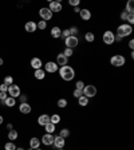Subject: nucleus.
I'll list each match as a JSON object with an SVG mask.
<instances>
[{"mask_svg":"<svg viewBox=\"0 0 134 150\" xmlns=\"http://www.w3.org/2000/svg\"><path fill=\"white\" fill-rule=\"evenodd\" d=\"M58 72H59V76H60L64 82H70V80H72L75 78V70H74V67L68 66V64L59 67Z\"/></svg>","mask_w":134,"mask_h":150,"instance_id":"f257e3e1","label":"nucleus"},{"mask_svg":"<svg viewBox=\"0 0 134 150\" xmlns=\"http://www.w3.org/2000/svg\"><path fill=\"white\" fill-rule=\"evenodd\" d=\"M131 32H133V26H129L127 23H122V24L118 26L115 34H118V35L122 36V38H126V36L131 35Z\"/></svg>","mask_w":134,"mask_h":150,"instance_id":"f03ea898","label":"nucleus"},{"mask_svg":"<svg viewBox=\"0 0 134 150\" xmlns=\"http://www.w3.org/2000/svg\"><path fill=\"white\" fill-rule=\"evenodd\" d=\"M110 64L113 67H122L126 64V59L123 55H121V54H115V55H113L110 58Z\"/></svg>","mask_w":134,"mask_h":150,"instance_id":"7ed1b4c3","label":"nucleus"},{"mask_svg":"<svg viewBox=\"0 0 134 150\" xmlns=\"http://www.w3.org/2000/svg\"><path fill=\"white\" fill-rule=\"evenodd\" d=\"M97 93H98V90H97V87H95L94 84H86L85 88H83V95H85L86 98H89V99L95 97Z\"/></svg>","mask_w":134,"mask_h":150,"instance_id":"20e7f679","label":"nucleus"},{"mask_svg":"<svg viewBox=\"0 0 134 150\" xmlns=\"http://www.w3.org/2000/svg\"><path fill=\"white\" fill-rule=\"evenodd\" d=\"M39 16L42 20L48 22V20H51V19L54 18V13L48 9V7H42V8L39 9Z\"/></svg>","mask_w":134,"mask_h":150,"instance_id":"39448f33","label":"nucleus"},{"mask_svg":"<svg viewBox=\"0 0 134 150\" xmlns=\"http://www.w3.org/2000/svg\"><path fill=\"white\" fill-rule=\"evenodd\" d=\"M102 40L106 46H111V44H114L115 43V42H114V32L110 31V30L105 31L103 32V36H102Z\"/></svg>","mask_w":134,"mask_h":150,"instance_id":"423d86ee","label":"nucleus"},{"mask_svg":"<svg viewBox=\"0 0 134 150\" xmlns=\"http://www.w3.org/2000/svg\"><path fill=\"white\" fill-rule=\"evenodd\" d=\"M48 9L52 13H59V12H62V11H63V5H62V3H60V1H58V0H54V1H50Z\"/></svg>","mask_w":134,"mask_h":150,"instance_id":"0eeeda50","label":"nucleus"},{"mask_svg":"<svg viewBox=\"0 0 134 150\" xmlns=\"http://www.w3.org/2000/svg\"><path fill=\"white\" fill-rule=\"evenodd\" d=\"M78 44H79L78 36H68L67 39H64V46H66V48H72L74 50Z\"/></svg>","mask_w":134,"mask_h":150,"instance_id":"6e6552de","label":"nucleus"},{"mask_svg":"<svg viewBox=\"0 0 134 150\" xmlns=\"http://www.w3.org/2000/svg\"><path fill=\"white\" fill-rule=\"evenodd\" d=\"M8 95L12 98H19L20 97V94H22V90H20V87H19L18 84H11V86H8Z\"/></svg>","mask_w":134,"mask_h":150,"instance_id":"1a4fd4ad","label":"nucleus"},{"mask_svg":"<svg viewBox=\"0 0 134 150\" xmlns=\"http://www.w3.org/2000/svg\"><path fill=\"white\" fill-rule=\"evenodd\" d=\"M58 70H59V66L55 62H52V60H48L47 63H44V71L46 72L55 74V72H58Z\"/></svg>","mask_w":134,"mask_h":150,"instance_id":"9d476101","label":"nucleus"},{"mask_svg":"<svg viewBox=\"0 0 134 150\" xmlns=\"http://www.w3.org/2000/svg\"><path fill=\"white\" fill-rule=\"evenodd\" d=\"M54 134H48V133H46L43 134V137L40 138V143H43L44 146H51L54 143Z\"/></svg>","mask_w":134,"mask_h":150,"instance_id":"9b49d317","label":"nucleus"},{"mask_svg":"<svg viewBox=\"0 0 134 150\" xmlns=\"http://www.w3.org/2000/svg\"><path fill=\"white\" fill-rule=\"evenodd\" d=\"M64 145H66V139L62 138L60 135H56V137L54 138L52 146L55 147V149H64Z\"/></svg>","mask_w":134,"mask_h":150,"instance_id":"f8f14e48","label":"nucleus"},{"mask_svg":"<svg viewBox=\"0 0 134 150\" xmlns=\"http://www.w3.org/2000/svg\"><path fill=\"white\" fill-rule=\"evenodd\" d=\"M55 63H56L59 67L66 66V64H68V58H66L62 52H60V54H58V55H56V60H55Z\"/></svg>","mask_w":134,"mask_h":150,"instance_id":"ddd939ff","label":"nucleus"},{"mask_svg":"<svg viewBox=\"0 0 134 150\" xmlns=\"http://www.w3.org/2000/svg\"><path fill=\"white\" fill-rule=\"evenodd\" d=\"M79 16H80V19L82 20H85V22H87V20H90L91 19V11L90 9H87V8H82L79 11Z\"/></svg>","mask_w":134,"mask_h":150,"instance_id":"4468645a","label":"nucleus"},{"mask_svg":"<svg viewBox=\"0 0 134 150\" xmlns=\"http://www.w3.org/2000/svg\"><path fill=\"white\" fill-rule=\"evenodd\" d=\"M30 66H31L34 70H39V68H42V66H43V62H42L40 58H32L31 62H30Z\"/></svg>","mask_w":134,"mask_h":150,"instance_id":"2eb2a0df","label":"nucleus"},{"mask_svg":"<svg viewBox=\"0 0 134 150\" xmlns=\"http://www.w3.org/2000/svg\"><path fill=\"white\" fill-rule=\"evenodd\" d=\"M32 110L31 105L28 103V102H26V103H20L19 105V111L22 113V114H30Z\"/></svg>","mask_w":134,"mask_h":150,"instance_id":"dca6fc26","label":"nucleus"},{"mask_svg":"<svg viewBox=\"0 0 134 150\" xmlns=\"http://www.w3.org/2000/svg\"><path fill=\"white\" fill-rule=\"evenodd\" d=\"M24 30H26L27 32H30V34L35 32L36 30H38V27H36V23H35V22H32V20L27 22L26 24H24Z\"/></svg>","mask_w":134,"mask_h":150,"instance_id":"f3484780","label":"nucleus"},{"mask_svg":"<svg viewBox=\"0 0 134 150\" xmlns=\"http://www.w3.org/2000/svg\"><path fill=\"white\" fill-rule=\"evenodd\" d=\"M51 38H54V39H59L60 38V35H62V28L58 26H54L52 28H51Z\"/></svg>","mask_w":134,"mask_h":150,"instance_id":"a211bd4d","label":"nucleus"},{"mask_svg":"<svg viewBox=\"0 0 134 150\" xmlns=\"http://www.w3.org/2000/svg\"><path fill=\"white\" fill-rule=\"evenodd\" d=\"M50 122V115L48 114H42L38 117V125L39 126H44Z\"/></svg>","mask_w":134,"mask_h":150,"instance_id":"6ab92c4d","label":"nucleus"},{"mask_svg":"<svg viewBox=\"0 0 134 150\" xmlns=\"http://www.w3.org/2000/svg\"><path fill=\"white\" fill-rule=\"evenodd\" d=\"M30 147L31 149H39L40 147V139L39 138H36V137H32L31 139H30Z\"/></svg>","mask_w":134,"mask_h":150,"instance_id":"aec40b11","label":"nucleus"},{"mask_svg":"<svg viewBox=\"0 0 134 150\" xmlns=\"http://www.w3.org/2000/svg\"><path fill=\"white\" fill-rule=\"evenodd\" d=\"M34 76H35L38 80H43L46 78V71L43 68H39V70H35L34 72Z\"/></svg>","mask_w":134,"mask_h":150,"instance_id":"412c9836","label":"nucleus"},{"mask_svg":"<svg viewBox=\"0 0 134 150\" xmlns=\"http://www.w3.org/2000/svg\"><path fill=\"white\" fill-rule=\"evenodd\" d=\"M50 122H51V123H54V125H58V123H60V122H62V117L55 113V114L50 115Z\"/></svg>","mask_w":134,"mask_h":150,"instance_id":"4be33fe9","label":"nucleus"},{"mask_svg":"<svg viewBox=\"0 0 134 150\" xmlns=\"http://www.w3.org/2000/svg\"><path fill=\"white\" fill-rule=\"evenodd\" d=\"M44 130H46V133H48V134H54L55 130H56V125L48 122L47 125H44Z\"/></svg>","mask_w":134,"mask_h":150,"instance_id":"5701e85b","label":"nucleus"},{"mask_svg":"<svg viewBox=\"0 0 134 150\" xmlns=\"http://www.w3.org/2000/svg\"><path fill=\"white\" fill-rule=\"evenodd\" d=\"M18 137H19V133L16 131L15 129H12V130H9V131H8V139L11 142L16 141V139H18Z\"/></svg>","mask_w":134,"mask_h":150,"instance_id":"b1692460","label":"nucleus"},{"mask_svg":"<svg viewBox=\"0 0 134 150\" xmlns=\"http://www.w3.org/2000/svg\"><path fill=\"white\" fill-rule=\"evenodd\" d=\"M89 98H86L85 95H82L80 98H78V105H79L80 107H86L87 105H89Z\"/></svg>","mask_w":134,"mask_h":150,"instance_id":"393cba45","label":"nucleus"},{"mask_svg":"<svg viewBox=\"0 0 134 150\" xmlns=\"http://www.w3.org/2000/svg\"><path fill=\"white\" fill-rule=\"evenodd\" d=\"M4 105L7 107H13L15 105H16V99L12 97H7V99L4 101Z\"/></svg>","mask_w":134,"mask_h":150,"instance_id":"a878e982","label":"nucleus"},{"mask_svg":"<svg viewBox=\"0 0 134 150\" xmlns=\"http://www.w3.org/2000/svg\"><path fill=\"white\" fill-rule=\"evenodd\" d=\"M85 40L87 42V43H94V40H95V34H94V32H86Z\"/></svg>","mask_w":134,"mask_h":150,"instance_id":"bb28decb","label":"nucleus"},{"mask_svg":"<svg viewBox=\"0 0 134 150\" xmlns=\"http://www.w3.org/2000/svg\"><path fill=\"white\" fill-rule=\"evenodd\" d=\"M125 11H126L127 13H134V3H133V0H129V1L126 3Z\"/></svg>","mask_w":134,"mask_h":150,"instance_id":"cd10ccee","label":"nucleus"},{"mask_svg":"<svg viewBox=\"0 0 134 150\" xmlns=\"http://www.w3.org/2000/svg\"><path fill=\"white\" fill-rule=\"evenodd\" d=\"M67 105H68V102H67V99H64V98H60V99H58V102H56V106H58L59 109H66Z\"/></svg>","mask_w":134,"mask_h":150,"instance_id":"c85d7f7f","label":"nucleus"},{"mask_svg":"<svg viewBox=\"0 0 134 150\" xmlns=\"http://www.w3.org/2000/svg\"><path fill=\"white\" fill-rule=\"evenodd\" d=\"M59 135H60L62 138H64V139H66V138L70 137V130H68V129H66V127L60 129V131H59Z\"/></svg>","mask_w":134,"mask_h":150,"instance_id":"c756f323","label":"nucleus"},{"mask_svg":"<svg viewBox=\"0 0 134 150\" xmlns=\"http://www.w3.org/2000/svg\"><path fill=\"white\" fill-rule=\"evenodd\" d=\"M68 31H70V35L71 36H76L78 35V32H79V28H78L76 26H72V27L68 28Z\"/></svg>","mask_w":134,"mask_h":150,"instance_id":"7c9ffc66","label":"nucleus"},{"mask_svg":"<svg viewBox=\"0 0 134 150\" xmlns=\"http://www.w3.org/2000/svg\"><path fill=\"white\" fill-rule=\"evenodd\" d=\"M62 54L66 58H71L72 55H74V50H72V48H64V51H63Z\"/></svg>","mask_w":134,"mask_h":150,"instance_id":"2f4dec72","label":"nucleus"},{"mask_svg":"<svg viewBox=\"0 0 134 150\" xmlns=\"http://www.w3.org/2000/svg\"><path fill=\"white\" fill-rule=\"evenodd\" d=\"M4 150H16V145L13 142H7L4 145Z\"/></svg>","mask_w":134,"mask_h":150,"instance_id":"473e14b6","label":"nucleus"},{"mask_svg":"<svg viewBox=\"0 0 134 150\" xmlns=\"http://www.w3.org/2000/svg\"><path fill=\"white\" fill-rule=\"evenodd\" d=\"M3 83H5L7 86H11V84H13V78L11 75H7V76H4V82Z\"/></svg>","mask_w":134,"mask_h":150,"instance_id":"72a5a7b5","label":"nucleus"},{"mask_svg":"<svg viewBox=\"0 0 134 150\" xmlns=\"http://www.w3.org/2000/svg\"><path fill=\"white\" fill-rule=\"evenodd\" d=\"M36 27H38L39 30H46V28H47V22H44V20H40V22L36 23Z\"/></svg>","mask_w":134,"mask_h":150,"instance_id":"f704fd0d","label":"nucleus"},{"mask_svg":"<svg viewBox=\"0 0 134 150\" xmlns=\"http://www.w3.org/2000/svg\"><path fill=\"white\" fill-rule=\"evenodd\" d=\"M85 82L83 80H76L75 82V88H78V90H82L83 91V88H85Z\"/></svg>","mask_w":134,"mask_h":150,"instance_id":"c9c22d12","label":"nucleus"},{"mask_svg":"<svg viewBox=\"0 0 134 150\" xmlns=\"http://www.w3.org/2000/svg\"><path fill=\"white\" fill-rule=\"evenodd\" d=\"M72 95H74V98H76V99H78V98H80L82 95H83V91H82V90H78V88H75V90L72 91Z\"/></svg>","mask_w":134,"mask_h":150,"instance_id":"e433bc0d","label":"nucleus"},{"mask_svg":"<svg viewBox=\"0 0 134 150\" xmlns=\"http://www.w3.org/2000/svg\"><path fill=\"white\" fill-rule=\"evenodd\" d=\"M126 22H127L129 26H133L134 24V13H129V16H127V19H126Z\"/></svg>","mask_w":134,"mask_h":150,"instance_id":"4c0bfd02","label":"nucleus"},{"mask_svg":"<svg viewBox=\"0 0 134 150\" xmlns=\"http://www.w3.org/2000/svg\"><path fill=\"white\" fill-rule=\"evenodd\" d=\"M68 36H71V35H70L68 28H66V30H62V35H60V38H62V39H67Z\"/></svg>","mask_w":134,"mask_h":150,"instance_id":"58836bf2","label":"nucleus"},{"mask_svg":"<svg viewBox=\"0 0 134 150\" xmlns=\"http://www.w3.org/2000/svg\"><path fill=\"white\" fill-rule=\"evenodd\" d=\"M68 4L71 5V7H79V4H80V1L79 0H68Z\"/></svg>","mask_w":134,"mask_h":150,"instance_id":"ea45409f","label":"nucleus"},{"mask_svg":"<svg viewBox=\"0 0 134 150\" xmlns=\"http://www.w3.org/2000/svg\"><path fill=\"white\" fill-rule=\"evenodd\" d=\"M127 16H129V13L126 12V11H122V12H121V15H119V18H121V20H122V22H126Z\"/></svg>","mask_w":134,"mask_h":150,"instance_id":"a19ab883","label":"nucleus"},{"mask_svg":"<svg viewBox=\"0 0 134 150\" xmlns=\"http://www.w3.org/2000/svg\"><path fill=\"white\" fill-rule=\"evenodd\" d=\"M19 101H20V103H26V102L28 101V97H27V95H24V94H20Z\"/></svg>","mask_w":134,"mask_h":150,"instance_id":"79ce46f5","label":"nucleus"},{"mask_svg":"<svg viewBox=\"0 0 134 150\" xmlns=\"http://www.w3.org/2000/svg\"><path fill=\"white\" fill-rule=\"evenodd\" d=\"M0 91H1V93H7V91H8V86L5 83H1L0 84Z\"/></svg>","mask_w":134,"mask_h":150,"instance_id":"37998d69","label":"nucleus"},{"mask_svg":"<svg viewBox=\"0 0 134 150\" xmlns=\"http://www.w3.org/2000/svg\"><path fill=\"white\" fill-rule=\"evenodd\" d=\"M7 97H8V94L7 93H1V91H0V101L1 102H4L5 99H7Z\"/></svg>","mask_w":134,"mask_h":150,"instance_id":"c03bdc74","label":"nucleus"},{"mask_svg":"<svg viewBox=\"0 0 134 150\" xmlns=\"http://www.w3.org/2000/svg\"><path fill=\"white\" fill-rule=\"evenodd\" d=\"M129 48L133 51L134 50V39H130V42H129Z\"/></svg>","mask_w":134,"mask_h":150,"instance_id":"a18cd8bd","label":"nucleus"},{"mask_svg":"<svg viewBox=\"0 0 134 150\" xmlns=\"http://www.w3.org/2000/svg\"><path fill=\"white\" fill-rule=\"evenodd\" d=\"M12 127H13L12 123H8V125H7V129H8V131H9V130H12Z\"/></svg>","mask_w":134,"mask_h":150,"instance_id":"49530a36","label":"nucleus"},{"mask_svg":"<svg viewBox=\"0 0 134 150\" xmlns=\"http://www.w3.org/2000/svg\"><path fill=\"white\" fill-rule=\"evenodd\" d=\"M79 11H80L79 7H75V8H74V12H75V13H79Z\"/></svg>","mask_w":134,"mask_h":150,"instance_id":"de8ad7c7","label":"nucleus"},{"mask_svg":"<svg viewBox=\"0 0 134 150\" xmlns=\"http://www.w3.org/2000/svg\"><path fill=\"white\" fill-rule=\"evenodd\" d=\"M3 122H4V118H3V117H1V115H0V125L3 123Z\"/></svg>","mask_w":134,"mask_h":150,"instance_id":"09e8293b","label":"nucleus"},{"mask_svg":"<svg viewBox=\"0 0 134 150\" xmlns=\"http://www.w3.org/2000/svg\"><path fill=\"white\" fill-rule=\"evenodd\" d=\"M3 63H4V60H3V58H0V66H3Z\"/></svg>","mask_w":134,"mask_h":150,"instance_id":"8fccbe9b","label":"nucleus"},{"mask_svg":"<svg viewBox=\"0 0 134 150\" xmlns=\"http://www.w3.org/2000/svg\"><path fill=\"white\" fill-rule=\"evenodd\" d=\"M16 150H26V149H23V147H16Z\"/></svg>","mask_w":134,"mask_h":150,"instance_id":"3c124183","label":"nucleus"},{"mask_svg":"<svg viewBox=\"0 0 134 150\" xmlns=\"http://www.w3.org/2000/svg\"><path fill=\"white\" fill-rule=\"evenodd\" d=\"M35 150H43V149H40V147H39V149H35Z\"/></svg>","mask_w":134,"mask_h":150,"instance_id":"603ef678","label":"nucleus"},{"mask_svg":"<svg viewBox=\"0 0 134 150\" xmlns=\"http://www.w3.org/2000/svg\"><path fill=\"white\" fill-rule=\"evenodd\" d=\"M56 150H64V149H56Z\"/></svg>","mask_w":134,"mask_h":150,"instance_id":"864d4df0","label":"nucleus"},{"mask_svg":"<svg viewBox=\"0 0 134 150\" xmlns=\"http://www.w3.org/2000/svg\"><path fill=\"white\" fill-rule=\"evenodd\" d=\"M28 150H34V149H31V147H30V149H28Z\"/></svg>","mask_w":134,"mask_h":150,"instance_id":"5fc2aeb1","label":"nucleus"}]
</instances>
